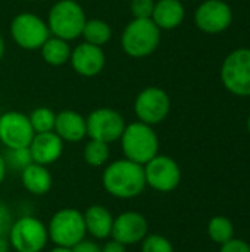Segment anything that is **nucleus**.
Masks as SVG:
<instances>
[{"label": "nucleus", "instance_id": "nucleus-1", "mask_svg": "<svg viewBox=\"0 0 250 252\" xmlns=\"http://www.w3.org/2000/svg\"><path fill=\"white\" fill-rule=\"evenodd\" d=\"M102 186L116 199H134L146 189L144 168L127 158L116 159L103 170Z\"/></svg>", "mask_w": 250, "mask_h": 252}, {"label": "nucleus", "instance_id": "nucleus-2", "mask_svg": "<svg viewBox=\"0 0 250 252\" xmlns=\"http://www.w3.org/2000/svg\"><path fill=\"white\" fill-rule=\"evenodd\" d=\"M124 157L133 162L144 165L159 154V139L152 126L141 121L125 126L121 136Z\"/></svg>", "mask_w": 250, "mask_h": 252}, {"label": "nucleus", "instance_id": "nucleus-3", "mask_svg": "<svg viewBox=\"0 0 250 252\" xmlns=\"http://www.w3.org/2000/svg\"><path fill=\"white\" fill-rule=\"evenodd\" d=\"M161 43V30L150 19L134 18L122 31L121 44L124 52L136 59L150 56Z\"/></svg>", "mask_w": 250, "mask_h": 252}, {"label": "nucleus", "instance_id": "nucleus-4", "mask_svg": "<svg viewBox=\"0 0 250 252\" xmlns=\"http://www.w3.org/2000/svg\"><path fill=\"white\" fill-rule=\"evenodd\" d=\"M85 21L84 9L78 1L59 0L49 12L47 27L52 35L69 41L81 35Z\"/></svg>", "mask_w": 250, "mask_h": 252}, {"label": "nucleus", "instance_id": "nucleus-5", "mask_svg": "<svg viewBox=\"0 0 250 252\" xmlns=\"http://www.w3.org/2000/svg\"><path fill=\"white\" fill-rule=\"evenodd\" d=\"M47 233L49 241L55 247L72 248L87 235L84 214L77 208H60L52 216L47 226Z\"/></svg>", "mask_w": 250, "mask_h": 252}, {"label": "nucleus", "instance_id": "nucleus-6", "mask_svg": "<svg viewBox=\"0 0 250 252\" xmlns=\"http://www.w3.org/2000/svg\"><path fill=\"white\" fill-rule=\"evenodd\" d=\"M7 238L12 250L16 252H43L49 242L47 226L34 216H22L13 220Z\"/></svg>", "mask_w": 250, "mask_h": 252}, {"label": "nucleus", "instance_id": "nucleus-7", "mask_svg": "<svg viewBox=\"0 0 250 252\" xmlns=\"http://www.w3.org/2000/svg\"><path fill=\"white\" fill-rule=\"evenodd\" d=\"M220 75L224 87L231 94L250 97V49L240 47L228 53Z\"/></svg>", "mask_w": 250, "mask_h": 252}, {"label": "nucleus", "instance_id": "nucleus-8", "mask_svg": "<svg viewBox=\"0 0 250 252\" xmlns=\"http://www.w3.org/2000/svg\"><path fill=\"white\" fill-rule=\"evenodd\" d=\"M10 35L25 50H37L50 37L47 22L34 13H19L10 22Z\"/></svg>", "mask_w": 250, "mask_h": 252}, {"label": "nucleus", "instance_id": "nucleus-9", "mask_svg": "<svg viewBox=\"0 0 250 252\" xmlns=\"http://www.w3.org/2000/svg\"><path fill=\"white\" fill-rule=\"evenodd\" d=\"M146 186L167 193L178 188L181 182V168L175 159L168 155H156L143 165Z\"/></svg>", "mask_w": 250, "mask_h": 252}, {"label": "nucleus", "instance_id": "nucleus-10", "mask_svg": "<svg viewBox=\"0 0 250 252\" xmlns=\"http://www.w3.org/2000/svg\"><path fill=\"white\" fill-rule=\"evenodd\" d=\"M85 126L87 136L90 139L111 145L121 139L127 124L118 111L111 108H99L88 114L85 118Z\"/></svg>", "mask_w": 250, "mask_h": 252}, {"label": "nucleus", "instance_id": "nucleus-11", "mask_svg": "<svg viewBox=\"0 0 250 252\" xmlns=\"http://www.w3.org/2000/svg\"><path fill=\"white\" fill-rule=\"evenodd\" d=\"M171 100L165 90L159 87H147L141 90L134 102V112L139 121L156 126L161 124L169 114Z\"/></svg>", "mask_w": 250, "mask_h": 252}, {"label": "nucleus", "instance_id": "nucleus-12", "mask_svg": "<svg viewBox=\"0 0 250 252\" xmlns=\"http://www.w3.org/2000/svg\"><path fill=\"white\" fill-rule=\"evenodd\" d=\"M34 134L29 118L25 114L9 111L0 115V142L7 149L28 148Z\"/></svg>", "mask_w": 250, "mask_h": 252}, {"label": "nucleus", "instance_id": "nucleus-13", "mask_svg": "<svg viewBox=\"0 0 250 252\" xmlns=\"http://www.w3.org/2000/svg\"><path fill=\"white\" fill-rule=\"evenodd\" d=\"M233 22V10L224 0H206L194 12L196 27L206 34H220Z\"/></svg>", "mask_w": 250, "mask_h": 252}, {"label": "nucleus", "instance_id": "nucleus-14", "mask_svg": "<svg viewBox=\"0 0 250 252\" xmlns=\"http://www.w3.org/2000/svg\"><path fill=\"white\" fill-rule=\"evenodd\" d=\"M149 235V223L141 213L124 211L113 217V226L111 238L119 244L130 247L141 244V241Z\"/></svg>", "mask_w": 250, "mask_h": 252}, {"label": "nucleus", "instance_id": "nucleus-15", "mask_svg": "<svg viewBox=\"0 0 250 252\" xmlns=\"http://www.w3.org/2000/svg\"><path fill=\"white\" fill-rule=\"evenodd\" d=\"M69 61L77 74L83 77H94L105 68L106 56L100 46L84 41L71 52Z\"/></svg>", "mask_w": 250, "mask_h": 252}, {"label": "nucleus", "instance_id": "nucleus-16", "mask_svg": "<svg viewBox=\"0 0 250 252\" xmlns=\"http://www.w3.org/2000/svg\"><path fill=\"white\" fill-rule=\"evenodd\" d=\"M28 149L31 152L32 162L47 167L55 164L62 157L63 140L55 131L37 133L34 134Z\"/></svg>", "mask_w": 250, "mask_h": 252}, {"label": "nucleus", "instance_id": "nucleus-17", "mask_svg": "<svg viewBox=\"0 0 250 252\" xmlns=\"http://www.w3.org/2000/svg\"><path fill=\"white\" fill-rule=\"evenodd\" d=\"M63 142L78 143L87 136L85 118L72 109H65L56 114L55 130H53Z\"/></svg>", "mask_w": 250, "mask_h": 252}, {"label": "nucleus", "instance_id": "nucleus-18", "mask_svg": "<svg viewBox=\"0 0 250 252\" xmlns=\"http://www.w3.org/2000/svg\"><path fill=\"white\" fill-rule=\"evenodd\" d=\"M83 214H84L85 230L88 235H91L94 239L99 241L108 239L111 236L112 226H113V216L106 207L100 204H94L90 205Z\"/></svg>", "mask_w": 250, "mask_h": 252}, {"label": "nucleus", "instance_id": "nucleus-19", "mask_svg": "<svg viewBox=\"0 0 250 252\" xmlns=\"http://www.w3.org/2000/svg\"><path fill=\"white\" fill-rule=\"evenodd\" d=\"M186 9L181 0H158L155 1L152 21L159 30H174L184 21Z\"/></svg>", "mask_w": 250, "mask_h": 252}, {"label": "nucleus", "instance_id": "nucleus-20", "mask_svg": "<svg viewBox=\"0 0 250 252\" xmlns=\"http://www.w3.org/2000/svg\"><path fill=\"white\" fill-rule=\"evenodd\" d=\"M21 182L27 192L37 196L46 195L53 185V179L47 167L35 162H31L21 171Z\"/></svg>", "mask_w": 250, "mask_h": 252}, {"label": "nucleus", "instance_id": "nucleus-21", "mask_svg": "<svg viewBox=\"0 0 250 252\" xmlns=\"http://www.w3.org/2000/svg\"><path fill=\"white\" fill-rule=\"evenodd\" d=\"M41 56L46 63L52 66H60L66 63L71 59V47L66 40H62L59 37H49L44 44L40 47Z\"/></svg>", "mask_w": 250, "mask_h": 252}, {"label": "nucleus", "instance_id": "nucleus-22", "mask_svg": "<svg viewBox=\"0 0 250 252\" xmlns=\"http://www.w3.org/2000/svg\"><path fill=\"white\" fill-rule=\"evenodd\" d=\"M81 35L84 37L85 43L102 47L111 40L112 30L108 25V22H105L103 19H87Z\"/></svg>", "mask_w": 250, "mask_h": 252}, {"label": "nucleus", "instance_id": "nucleus-23", "mask_svg": "<svg viewBox=\"0 0 250 252\" xmlns=\"http://www.w3.org/2000/svg\"><path fill=\"white\" fill-rule=\"evenodd\" d=\"M208 235L215 244L222 245L234 238V226L227 217L215 216L208 223Z\"/></svg>", "mask_w": 250, "mask_h": 252}, {"label": "nucleus", "instance_id": "nucleus-24", "mask_svg": "<svg viewBox=\"0 0 250 252\" xmlns=\"http://www.w3.org/2000/svg\"><path fill=\"white\" fill-rule=\"evenodd\" d=\"M84 161L90 167H102L108 162L111 157V149L109 145L100 140L90 139L87 145L84 146Z\"/></svg>", "mask_w": 250, "mask_h": 252}, {"label": "nucleus", "instance_id": "nucleus-25", "mask_svg": "<svg viewBox=\"0 0 250 252\" xmlns=\"http://www.w3.org/2000/svg\"><path fill=\"white\" fill-rule=\"evenodd\" d=\"M29 123L31 127L34 130V133H47V131H53L55 130V121H56V114L46 108V106H40L37 109H34L29 114Z\"/></svg>", "mask_w": 250, "mask_h": 252}, {"label": "nucleus", "instance_id": "nucleus-26", "mask_svg": "<svg viewBox=\"0 0 250 252\" xmlns=\"http://www.w3.org/2000/svg\"><path fill=\"white\" fill-rule=\"evenodd\" d=\"M4 161L7 167H13L15 170L22 171L25 167H28L32 162V158L28 148H19V149H7L4 155Z\"/></svg>", "mask_w": 250, "mask_h": 252}, {"label": "nucleus", "instance_id": "nucleus-27", "mask_svg": "<svg viewBox=\"0 0 250 252\" xmlns=\"http://www.w3.org/2000/svg\"><path fill=\"white\" fill-rule=\"evenodd\" d=\"M141 252H174V247L162 235H147L141 241Z\"/></svg>", "mask_w": 250, "mask_h": 252}, {"label": "nucleus", "instance_id": "nucleus-28", "mask_svg": "<svg viewBox=\"0 0 250 252\" xmlns=\"http://www.w3.org/2000/svg\"><path fill=\"white\" fill-rule=\"evenodd\" d=\"M155 0H131V12L134 18L147 19L152 18Z\"/></svg>", "mask_w": 250, "mask_h": 252}, {"label": "nucleus", "instance_id": "nucleus-29", "mask_svg": "<svg viewBox=\"0 0 250 252\" xmlns=\"http://www.w3.org/2000/svg\"><path fill=\"white\" fill-rule=\"evenodd\" d=\"M12 223H13V216L10 208L0 201V236H7Z\"/></svg>", "mask_w": 250, "mask_h": 252}, {"label": "nucleus", "instance_id": "nucleus-30", "mask_svg": "<svg viewBox=\"0 0 250 252\" xmlns=\"http://www.w3.org/2000/svg\"><path fill=\"white\" fill-rule=\"evenodd\" d=\"M220 252H250V245L242 239L233 238L228 242L221 245V251Z\"/></svg>", "mask_w": 250, "mask_h": 252}, {"label": "nucleus", "instance_id": "nucleus-31", "mask_svg": "<svg viewBox=\"0 0 250 252\" xmlns=\"http://www.w3.org/2000/svg\"><path fill=\"white\" fill-rule=\"evenodd\" d=\"M72 252H102V247L94 242V241H88V239H83L81 242H78L77 245H74Z\"/></svg>", "mask_w": 250, "mask_h": 252}, {"label": "nucleus", "instance_id": "nucleus-32", "mask_svg": "<svg viewBox=\"0 0 250 252\" xmlns=\"http://www.w3.org/2000/svg\"><path fill=\"white\" fill-rule=\"evenodd\" d=\"M102 252H127V247L115 239H111L102 247Z\"/></svg>", "mask_w": 250, "mask_h": 252}, {"label": "nucleus", "instance_id": "nucleus-33", "mask_svg": "<svg viewBox=\"0 0 250 252\" xmlns=\"http://www.w3.org/2000/svg\"><path fill=\"white\" fill-rule=\"evenodd\" d=\"M6 173H7V165H6L4 157L0 154V185L3 183V180L6 177Z\"/></svg>", "mask_w": 250, "mask_h": 252}, {"label": "nucleus", "instance_id": "nucleus-34", "mask_svg": "<svg viewBox=\"0 0 250 252\" xmlns=\"http://www.w3.org/2000/svg\"><path fill=\"white\" fill-rule=\"evenodd\" d=\"M12 247L7 236H0V252H10Z\"/></svg>", "mask_w": 250, "mask_h": 252}, {"label": "nucleus", "instance_id": "nucleus-35", "mask_svg": "<svg viewBox=\"0 0 250 252\" xmlns=\"http://www.w3.org/2000/svg\"><path fill=\"white\" fill-rule=\"evenodd\" d=\"M49 252H72V250L71 248H65V247H55Z\"/></svg>", "mask_w": 250, "mask_h": 252}, {"label": "nucleus", "instance_id": "nucleus-36", "mask_svg": "<svg viewBox=\"0 0 250 252\" xmlns=\"http://www.w3.org/2000/svg\"><path fill=\"white\" fill-rule=\"evenodd\" d=\"M3 53H4V41H3V38H1V35H0V61H1V58H3Z\"/></svg>", "mask_w": 250, "mask_h": 252}, {"label": "nucleus", "instance_id": "nucleus-37", "mask_svg": "<svg viewBox=\"0 0 250 252\" xmlns=\"http://www.w3.org/2000/svg\"><path fill=\"white\" fill-rule=\"evenodd\" d=\"M248 130H249V134H250V115H249V118H248Z\"/></svg>", "mask_w": 250, "mask_h": 252}, {"label": "nucleus", "instance_id": "nucleus-38", "mask_svg": "<svg viewBox=\"0 0 250 252\" xmlns=\"http://www.w3.org/2000/svg\"><path fill=\"white\" fill-rule=\"evenodd\" d=\"M28 1H35V0H28Z\"/></svg>", "mask_w": 250, "mask_h": 252}]
</instances>
